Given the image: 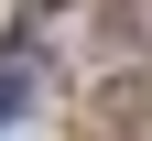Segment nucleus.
<instances>
[{
    "label": "nucleus",
    "instance_id": "nucleus-1",
    "mask_svg": "<svg viewBox=\"0 0 152 141\" xmlns=\"http://www.w3.org/2000/svg\"><path fill=\"white\" fill-rule=\"evenodd\" d=\"M22 87H33V65H22V44H11V54H0V119L22 109Z\"/></svg>",
    "mask_w": 152,
    "mask_h": 141
}]
</instances>
